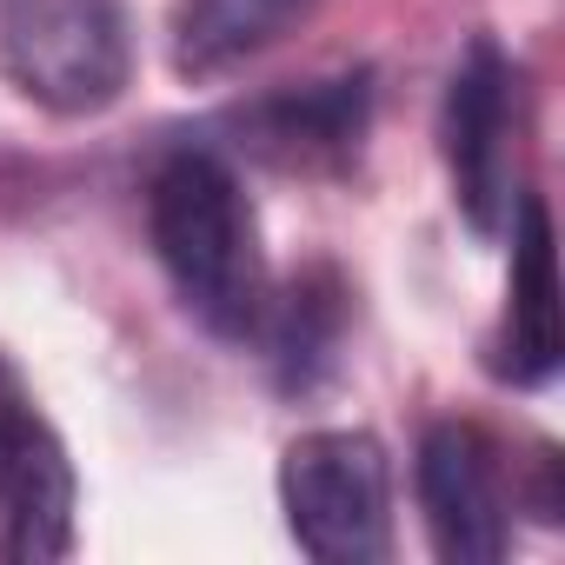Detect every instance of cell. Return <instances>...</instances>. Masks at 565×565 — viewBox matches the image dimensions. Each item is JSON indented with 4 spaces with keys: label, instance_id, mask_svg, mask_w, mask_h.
Wrapping results in <instances>:
<instances>
[{
    "label": "cell",
    "instance_id": "1",
    "mask_svg": "<svg viewBox=\"0 0 565 565\" xmlns=\"http://www.w3.org/2000/svg\"><path fill=\"white\" fill-rule=\"evenodd\" d=\"M147 239L167 266L180 307L213 340H259L273 307V273L259 213L220 147H173L147 180Z\"/></svg>",
    "mask_w": 565,
    "mask_h": 565
},
{
    "label": "cell",
    "instance_id": "2",
    "mask_svg": "<svg viewBox=\"0 0 565 565\" xmlns=\"http://www.w3.org/2000/svg\"><path fill=\"white\" fill-rule=\"evenodd\" d=\"M0 67L61 120L107 114L134 81L127 0H0Z\"/></svg>",
    "mask_w": 565,
    "mask_h": 565
},
{
    "label": "cell",
    "instance_id": "3",
    "mask_svg": "<svg viewBox=\"0 0 565 565\" xmlns=\"http://www.w3.org/2000/svg\"><path fill=\"white\" fill-rule=\"evenodd\" d=\"M287 532L320 565H380L393 558V459L360 426L300 433L279 459Z\"/></svg>",
    "mask_w": 565,
    "mask_h": 565
},
{
    "label": "cell",
    "instance_id": "4",
    "mask_svg": "<svg viewBox=\"0 0 565 565\" xmlns=\"http://www.w3.org/2000/svg\"><path fill=\"white\" fill-rule=\"evenodd\" d=\"M74 459L47 426L34 386L0 353V558L47 565L74 552Z\"/></svg>",
    "mask_w": 565,
    "mask_h": 565
},
{
    "label": "cell",
    "instance_id": "5",
    "mask_svg": "<svg viewBox=\"0 0 565 565\" xmlns=\"http://www.w3.org/2000/svg\"><path fill=\"white\" fill-rule=\"evenodd\" d=\"M512 127H519V74L499 54V41L479 34L466 47V61L452 67L439 140H446V167H452V200H459L466 226L486 239H499L525 200V193H512Z\"/></svg>",
    "mask_w": 565,
    "mask_h": 565
},
{
    "label": "cell",
    "instance_id": "6",
    "mask_svg": "<svg viewBox=\"0 0 565 565\" xmlns=\"http://www.w3.org/2000/svg\"><path fill=\"white\" fill-rule=\"evenodd\" d=\"M226 147L220 153H246L273 173H347L366 153L373 134V74H333V81H307V87H279L259 94L246 107H233L220 120Z\"/></svg>",
    "mask_w": 565,
    "mask_h": 565
},
{
    "label": "cell",
    "instance_id": "7",
    "mask_svg": "<svg viewBox=\"0 0 565 565\" xmlns=\"http://www.w3.org/2000/svg\"><path fill=\"white\" fill-rule=\"evenodd\" d=\"M419 512H426V539L446 565H499L512 552V505L519 486L505 472V452L466 426V419H439L419 439Z\"/></svg>",
    "mask_w": 565,
    "mask_h": 565
},
{
    "label": "cell",
    "instance_id": "8",
    "mask_svg": "<svg viewBox=\"0 0 565 565\" xmlns=\"http://www.w3.org/2000/svg\"><path fill=\"white\" fill-rule=\"evenodd\" d=\"M512 279H505V313L486 340V373L499 386H545L558 373V253H552V213L539 193L512 213Z\"/></svg>",
    "mask_w": 565,
    "mask_h": 565
},
{
    "label": "cell",
    "instance_id": "9",
    "mask_svg": "<svg viewBox=\"0 0 565 565\" xmlns=\"http://www.w3.org/2000/svg\"><path fill=\"white\" fill-rule=\"evenodd\" d=\"M320 0H180L173 8V74L180 81H220L266 47H279L294 28L313 21Z\"/></svg>",
    "mask_w": 565,
    "mask_h": 565
},
{
    "label": "cell",
    "instance_id": "10",
    "mask_svg": "<svg viewBox=\"0 0 565 565\" xmlns=\"http://www.w3.org/2000/svg\"><path fill=\"white\" fill-rule=\"evenodd\" d=\"M340 333H347V287H340V273H327V266L300 273L287 294H273L266 327H259V340L273 353V373H279L287 393H313L333 373Z\"/></svg>",
    "mask_w": 565,
    "mask_h": 565
}]
</instances>
